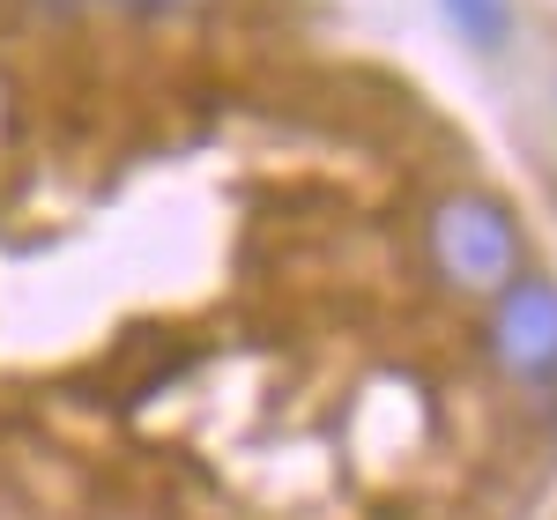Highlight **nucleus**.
Returning <instances> with one entry per match:
<instances>
[{"label": "nucleus", "instance_id": "nucleus-1", "mask_svg": "<svg viewBox=\"0 0 557 520\" xmlns=\"http://www.w3.org/2000/svg\"><path fill=\"white\" fill-rule=\"evenodd\" d=\"M424 246H431V268L461 290V298H498L528 268V231L520 216L491 194V186H454L438 194L424 216Z\"/></svg>", "mask_w": 557, "mask_h": 520}, {"label": "nucleus", "instance_id": "nucleus-2", "mask_svg": "<svg viewBox=\"0 0 557 520\" xmlns=\"http://www.w3.org/2000/svg\"><path fill=\"white\" fill-rule=\"evenodd\" d=\"M483 357L520 394H557V275L520 268L498 298L483 305Z\"/></svg>", "mask_w": 557, "mask_h": 520}, {"label": "nucleus", "instance_id": "nucleus-3", "mask_svg": "<svg viewBox=\"0 0 557 520\" xmlns=\"http://www.w3.org/2000/svg\"><path fill=\"white\" fill-rule=\"evenodd\" d=\"M438 8L475 52H506V38H513V0H438Z\"/></svg>", "mask_w": 557, "mask_h": 520}, {"label": "nucleus", "instance_id": "nucleus-4", "mask_svg": "<svg viewBox=\"0 0 557 520\" xmlns=\"http://www.w3.org/2000/svg\"><path fill=\"white\" fill-rule=\"evenodd\" d=\"M127 15H186V8H209V0H112Z\"/></svg>", "mask_w": 557, "mask_h": 520}]
</instances>
